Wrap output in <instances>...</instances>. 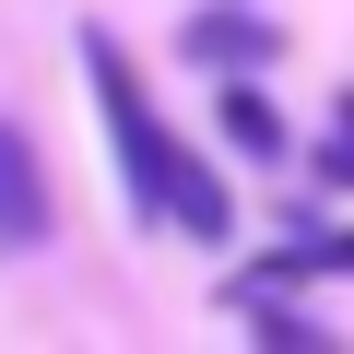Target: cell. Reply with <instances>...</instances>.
<instances>
[{"label": "cell", "mask_w": 354, "mask_h": 354, "mask_svg": "<svg viewBox=\"0 0 354 354\" xmlns=\"http://www.w3.org/2000/svg\"><path fill=\"white\" fill-rule=\"evenodd\" d=\"M83 71H95V106H106V142H118V177H130L142 225H177V236L225 248V236H236V201H225V177H213L189 142L153 118V95H142L130 48H118V36H83Z\"/></svg>", "instance_id": "1"}, {"label": "cell", "mask_w": 354, "mask_h": 354, "mask_svg": "<svg viewBox=\"0 0 354 354\" xmlns=\"http://www.w3.org/2000/svg\"><path fill=\"white\" fill-rule=\"evenodd\" d=\"M48 225H59V201H48V165H36V130H24V118H0V260L48 248Z\"/></svg>", "instance_id": "2"}, {"label": "cell", "mask_w": 354, "mask_h": 354, "mask_svg": "<svg viewBox=\"0 0 354 354\" xmlns=\"http://www.w3.org/2000/svg\"><path fill=\"white\" fill-rule=\"evenodd\" d=\"M272 48H283V36H272L260 12H201V24H189V59H213V71H272Z\"/></svg>", "instance_id": "3"}, {"label": "cell", "mask_w": 354, "mask_h": 354, "mask_svg": "<svg viewBox=\"0 0 354 354\" xmlns=\"http://www.w3.org/2000/svg\"><path fill=\"white\" fill-rule=\"evenodd\" d=\"M225 307H236L260 342H283V354H330V330H319V319H295V307H272V283H248V272L225 283Z\"/></svg>", "instance_id": "4"}, {"label": "cell", "mask_w": 354, "mask_h": 354, "mask_svg": "<svg viewBox=\"0 0 354 354\" xmlns=\"http://www.w3.org/2000/svg\"><path fill=\"white\" fill-rule=\"evenodd\" d=\"M213 130H225L236 153H260V165L283 153V118H272V95H260V83H225V95H213Z\"/></svg>", "instance_id": "5"}, {"label": "cell", "mask_w": 354, "mask_h": 354, "mask_svg": "<svg viewBox=\"0 0 354 354\" xmlns=\"http://www.w3.org/2000/svg\"><path fill=\"white\" fill-rule=\"evenodd\" d=\"M307 272H354V236H295L283 260H260V283H307Z\"/></svg>", "instance_id": "6"}, {"label": "cell", "mask_w": 354, "mask_h": 354, "mask_svg": "<svg viewBox=\"0 0 354 354\" xmlns=\"http://www.w3.org/2000/svg\"><path fill=\"white\" fill-rule=\"evenodd\" d=\"M319 165H330V189H354V95H342V118H330V142H319Z\"/></svg>", "instance_id": "7"}]
</instances>
